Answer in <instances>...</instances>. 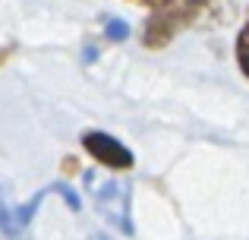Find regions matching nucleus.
Segmentation results:
<instances>
[{"mask_svg":"<svg viewBox=\"0 0 249 240\" xmlns=\"http://www.w3.org/2000/svg\"><path fill=\"white\" fill-rule=\"evenodd\" d=\"M233 0H161L142 29V44L152 51L167 48L180 32L221 29L233 19Z\"/></svg>","mask_w":249,"mask_h":240,"instance_id":"1","label":"nucleus"},{"mask_svg":"<svg viewBox=\"0 0 249 240\" xmlns=\"http://www.w3.org/2000/svg\"><path fill=\"white\" fill-rule=\"evenodd\" d=\"M85 186H89L95 209L104 215V222H110L117 231L133 234V218H129V186L123 180L104 177L98 180L95 174H85Z\"/></svg>","mask_w":249,"mask_h":240,"instance_id":"2","label":"nucleus"},{"mask_svg":"<svg viewBox=\"0 0 249 240\" xmlns=\"http://www.w3.org/2000/svg\"><path fill=\"white\" fill-rule=\"evenodd\" d=\"M82 148L98 161V165L107 167V171H133V165H136V155L129 152L117 136L101 133V129H85L82 133Z\"/></svg>","mask_w":249,"mask_h":240,"instance_id":"3","label":"nucleus"},{"mask_svg":"<svg viewBox=\"0 0 249 240\" xmlns=\"http://www.w3.org/2000/svg\"><path fill=\"white\" fill-rule=\"evenodd\" d=\"M233 54H237V67L240 73L249 79V22H243V29L237 32V44H233Z\"/></svg>","mask_w":249,"mask_h":240,"instance_id":"4","label":"nucleus"},{"mask_svg":"<svg viewBox=\"0 0 249 240\" xmlns=\"http://www.w3.org/2000/svg\"><path fill=\"white\" fill-rule=\"evenodd\" d=\"M104 38H107V41H126L129 25L123 22V19H107V22H104Z\"/></svg>","mask_w":249,"mask_h":240,"instance_id":"5","label":"nucleus"},{"mask_svg":"<svg viewBox=\"0 0 249 240\" xmlns=\"http://www.w3.org/2000/svg\"><path fill=\"white\" fill-rule=\"evenodd\" d=\"M129 3H139V6H158L161 0H129Z\"/></svg>","mask_w":249,"mask_h":240,"instance_id":"6","label":"nucleus"},{"mask_svg":"<svg viewBox=\"0 0 249 240\" xmlns=\"http://www.w3.org/2000/svg\"><path fill=\"white\" fill-rule=\"evenodd\" d=\"M91 240H110L107 234H91Z\"/></svg>","mask_w":249,"mask_h":240,"instance_id":"7","label":"nucleus"}]
</instances>
